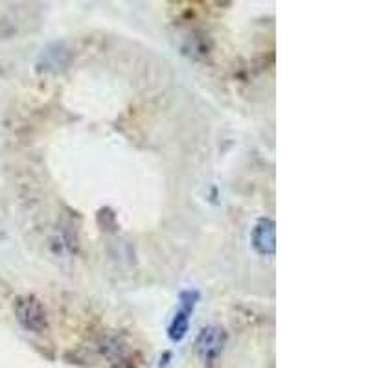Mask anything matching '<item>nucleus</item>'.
<instances>
[{
    "label": "nucleus",
    "instance_id": "obj_1",
    "mask_svg": "<svg viewBox=\"0 0 368 368\" xmlns=\"http://www.w3.org/2000/svg\"><path fill=\"white\" fill-rule=\"evenodd\" d=\"M15 315L17 321L23 324L28 332L42 333L48 328V317L45 306L37 297L34 295H24L15 300Z\"/></svg>",
    "mask_w": 368,
    "mask_h": 368
},
{
    "label": "nucleus",
    "instance_id": "obj_3",
    "mask_svg": "<svg viewBox=\"0 0 368 368\" xmlns=\"http://www.w3.org/2000/svg\"><path fill=\"white\" fill-rule=\"evenodd\" d=\"M197 300V291H190V289H188V291L181 293V297H179V308H177L175 315L171 319L170 328H168V335H170V339L173 341V343H181L188 335L190 319H192Z\"/></svg>",
    "mask_w": 368,
    "mask_h": 368
},
{
    "label": "nucleus",
    "instance_id": "obj_4",
    "mask_svg": "<svg viewBox=\"0 0 368 368\" xmlns=\"http://www.w3.org/2000/svg\"><path fill=\"white\" fill-rule=\"evenodd\" d=\"M252 247L256 249L260 254H273L275 252V223L273 219L263 217L254 225L251 236Z\"/></svg>",
    "mask_w": 368,
    "mask_h": 368
},
{
    "label": "nucleus",
    "instance_id": "obj_2",
    "mask_svg": "<svg viewBox=\"0 0 368 368\" xmlns=\"http://www.w3.org/2000/svg\"><path fill=\"white\" fill-rule=\"evenodd\" d=\"M227 343V333L219 326L203 328L195 341V350L203 365L210 367L217 361V357L221 356L223 348Z\"/></svg>",
    "mask_w": 368,
    "mask_h": 368
}]
</instances>
